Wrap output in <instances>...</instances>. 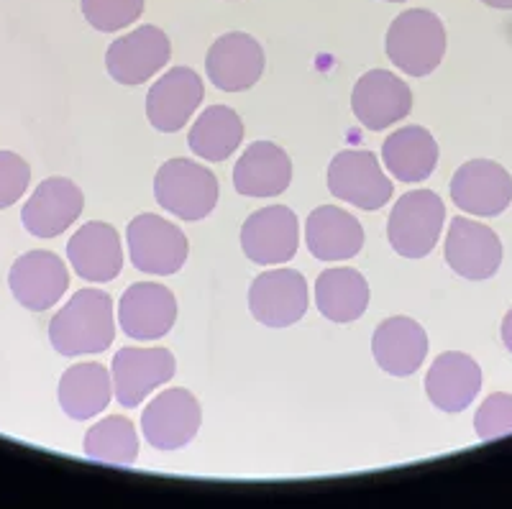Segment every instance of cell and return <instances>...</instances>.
Instances as JSON below:
<instances>
[{"label":"cell","mask_w":512,"mask_h":509,"mask_svg":"<svg viewBox=\"0 0 512 509\" xmlns=\"http://www.w3.org/2000/svg\"><path fill=\"white\" fill-rule=\"evenodd\" d=\"M31 182V167L13 151H0V210L16 205L26 195Z\"/></svg>","instance_id":"1f68e13d"},{"label":"cell","mask_w":512,"mask_h":509,"mask_svg":"<svg viewBox=\"0 0 512 509\" xmlns=\"http://www.w3.org/2000/svg\"><path fill=\"white\" fill-rule=\"evenodd\" d=\"M205 72L223 93H241L254 87L262 77L264 52L254 36L231 31L213 41L205 57Z\"/></svg>","instance_id":"ac0fdd59"},{"label":"cell","mask_w":512,"mask_h":509,"mask_svg":"<svg viewBox=\"0 0 512 509\" xmlns=\"http://www.w3.org/2000/svg\"><path fill=\"white\" fill-rule=\"evenodd\" d=\"M413 108V93L408 82L392 72L372 70L354 85L351 110L369 131H384L408 116Z\"/></svg>","instance_id":"9a60e30c"},{"label":"cell","mask_w":512,"mask_h":509,"mask_svg":"<svg viewBox=\"0 0 512 509\" xmlns=\"http://www.w3.org/2000/svg\"><path fill=\"white\" fill-rule=\"evenodd\" d=\"M249 310L267 328H290L305 318L308 282L295 269L259 274L249 287Z\"/></svg>","instance_id":"ba28073f"},{"label":"cell","mask_w":512,"mask_h":509,"mask_svg":"<svg viewBox=\"0 0 512 509\" xmlns=\"http://www.w3.org/2000/svg\"><path fill=\"white\" fill-rule=\"evenodd\" d=\"M85 456L100 463L128 466L139 456V435L131 420L121 415L105 417L85 433Z\"/></svg>","instance_id":"f1b7e54d"},{"label":"cell","mask_w":512,"mask_h":509,"mask_svg":"<svg viewBox=\"0 0 512 509\" xmlns=\"http://www.w3.org/2000/svg\"><path fill=\"white\" fill-rule=\"evenodd\" d=\"M446 220V205L433 190L402 195L387 220L390 246L405 259H423L436 249Z\"/></svg>","instance_id":"3957f363"},{"label":"cell","mask_w":512,"mask_h":509,"mask_svg":"<svg viewBox=\"0 0 512 509\" xmlns=\"http://www.w3.org/2000/svg\"><path fill=\"white\" fill-rule=\"evenodd\" d=\"M482 382V369L472 356L461 351H446L433 361L431 371L425 376V392L438 410L456 415L477 400Z\"/></svg>","instance_id":"ffe728a7"},{"label":"cell","mask_w":512,"mask_h":509,"mask_svg":"<svg viewBox=\"0 0 512 509\" xmlns=\"http://www.w3.org/2000/svg\"><path fill=\"white\" fill-rule=\"evenodd\" d=\"M484 6L497 8V11H512V0H482Z\"/></svg>","instance_id":"836d02e7"},{"label":"cell","mask_w":512,"mask_h":509,"mask_svg":"<svg viewBox=\"0 0 512 509\" xmlns=\"http://www.w3.org/2000/svg\"><path fill=\"white\" fill-rule=\"evenodd\" d=\"M118 320L128 338L157 341L175 328L177 300L164 284H131L118 305Z\"/></svg>","instance_id":"e0dca14e"},{"label":"cell","mask_w":512,"mask_h":509,"mask_svg":"<svg viewBox=\"0 0 512 509\" xmlns=\"http://www.w3.org/2000/svg\"><path fill=\"white\" fill-rule=\"evenodd\" d=\"M474 430L482 440L512 435V394H489L474 417Z\"/></svg>","instance_id":"4dcf8cb0"},{"label":"cell","mask_w":512,"mask_h":509,"mask_svg":"<svg viewBox=\"0 0 512 509\" xmlns=\"http://www.w3.org/2000/svg\"><path fill=\"white\" fill-rule=\"evenodd\" d=\"M126 238L131 261L139 272L169 277V274L180 272L185 267L187 251H190L187 236L175 223H169L159 215H136L128 223Z\"/></svg>","instance_id":"5b68a950"},{"label":"cell","mask_w":512,"mask_h":509,"mask_svg":"<svg viewBox=\"0 0 512 509\" xmlns=\"http://www.w3.org/2000/svg\"><path fill=\"white\" fill-rule=\"evenodd\" d=\"M154 195L167 213L182 220H203L218 203V180L192 159H169L159 167Z\"/></svg>","instance_id":"277c9868"},{"label":"cell","mask_w":512,"mask_h":509,"mask_svg":"<svg viewBox=\"0 0 512 509\" xmlns=\"http://www.w3.org/2000/svg\"><path fill=\"white\" fill-rule=\"evenodd\" d=\"M292 162L282 146L256 141L241 154L233 169V187L244 197H274L290 187Z\"/></svg>","instance_id":"603a6c76"},{"label":"cell","mask_w":512,"mask_h":509,"mask_svg":"<svg viewBox=\"0 0 512 509\" xmlns=\"http://www.w3.org/2000/svg\"><path fill=\"white\" fill-rule=\"evenodd\" d=\"M111 374L103 364L82 361L70 366L59 382V405L72 420H90L111 405Z\"/></svg>","instance_id":"d4e9b609"},{"label":"cell","mask_w":512,"mask_h":509,"mask_svg":"<svg viewBox=\"0 0 512 509\" xmlns=\"http://www.w3.org/2000/svg\"><path fill=\"white\" fill-rule=\"evenodd\" d=\"M502 241L489 226L472 218H454L446 236V261L454 274L469 282L495 277L502 267Z\"/></svg>","instance_id":"30bf717a"},{"label":"cell","mask_w":512,"mask_h":509,"mask_svg":"<svg viewBox=\"0 0 512 509\" xmlns=\"http://www.w3.org/2000/svg\"><path fill=\"white\" fill-rule=\"evenodd\" d=\"M384 167L400 182L428 180L438 164V144L423 126H405L387 136L382 146Z\"/></svg>","instance_id":"484cf974"},{"label":"cell","mask_w":512,"mask_h":509,"mask_svg":"<svg viewBox=\"0 0 512 509\" xmlns=\"http://www.w3.org/2000/svg\"><path fill=\"white\" fill-rule=\"evenodd\" d=\"M374 361L390 376H410L423 366L428 356V336L413 318L395 315L379 323L372 338Z\"/></svg>","instance_id":"7402d4cb"},{"label":"cell","mask_w":512,"mask_h":509,"mask_svg":"<svg viewBox=\"0 0 512 509\" xmlns=\"http://www.w3.org/2000/svg\"><path fill=\"white\" fill-rule=\"evenodd\" d=\"M315 305L333 323H354L367 313V279L349 267L326 269L315 282Z\"/></svg>","instance_id":"4316f807"},{"label":"cell","mask_w":512,"mask_h":509,"mask_svg":"<svg viewBox=\"0 0 512 509\" xmlns=\"http://www.w3.org/2000/svg\"><path fill=\"white\" fill-rule=\"evenodd\" d=\"M8 287L18 305H24L31 313H44L64 297L70 287V272L52 251H29L18 256L8 272Z\"/></svg>","instance_id":"7c38bea8"},{"label":"cell","mask_w":512,"mask_h":509,"mask_svg":"<svg viewBox=\"0 0 512 509\" xmlns=\"http://www.w3.org/2000/svg\"><path fill=\"white\" fill-rule=\"evenodd\" d=\"M387 3H405V0H387Z\"/></svg>","instance_id":"e575fe53"},{"label":"cell","mask_w":512,"mask_h":509,"mask_svg":"<svg viewBox=\"0 0 512 509\" xmlns=\"http://www.w3.org/2000/svg\"><path fill=\"white\" fill-rule=\"evenodd\" d=\"M203 98L205 87L198 72H192L190 67H175L164 72L146 95V118L157 131L172 134L190 121Z\"/></svg>","instance_id":"d6986e66"},{"label":"cell","mask_w":512,"mask_h":509,"mask_svg":"<svg viewBox=\"0 0 512 509\" xmlns=\"http://www.w3.org/2000/svg\"><path fill=\"white\" fill-rule=\"evenodd\" d=\"M244 141V121L228 105H213L190 128L187 144L192 154L208 159V162H226L233 151Z\"/></svg>","instance_id":"83f0119b"},{"label":"cell","mask_w":512,"mask_h":509,"mask_svg":"<svg viewBox=\"0 0 512 509\" xmlns=\"http://www.w3.org/2000/svg\"><path fill=\"white\" fill-rule=\"evenodd\" d=\"M451 200L466 215L495 218L512 203V177L492 159H472L456 169Z\"/></svg>","instance_id":"9c48e42d"},{"label":"cell","mask_w":512,"mask_h":509,"mask_svg":"<svg viewBox=\"0 0 512 509\" xmlns=\"http://www.w3.org/2000/svg\"><path fill=\"white\" fill-rule=\"evenodd\" d=\"M85 208V195L67 177H49L34 190L21 210V223L36 238H57Z\"/></svg>","instance_id":"2e32d148"},{"label":"cell","mask_w":512,"mask_h":509,"mask_svg":"<svg viewBox=\"0 0 512 509\" xmlns=\"http://www.w3.org/2000/svg\"><path fill=\"white\" fill-rule=\"evenodd\" d=\"M384 47L397 70L410 77H425L443 62L446 29L436 13L413 8L392 21Z\"/></svg>","instance_id":"7a4b0ae2"},{"label":"cell","mask_w":512,"mask_h":509,"mask_svg":"<svg viewBox=\"0 0 512 509\" xmlns=\"http://www.w3.org/2000/svg\"><path fill=\"white\" fill-rule=\"evenodd\" d=\"M67 259L85 282H113L121 274L123 249L116 228L108 223H85L67 243Z\"/></svg>","instance_id":"44dd1931"},{"label":"cell","mask_w":512,"mask_h":509,"mask_svg":"<svg viewBox=\"0 0 512 509\" xmlns=\"http://www.w3.org/2000/svg\"><path fill=\"white\" fill-rule=\"evenodd\" d=\"M177 371L175 356L167 348H121L113 359V392L118 405L139 407L157 387Z\"/></svg>","instance_id":"5bb4252c"},{"label":"cell","mask_w":512,"mask_h":509,"mask_svg":"<svg viewBox=\"0 0 512 509\" xmlns=\"http://www.w3.org/2000/svg\"><path fill=\"white\" fill-rule=\"evenodd\" d=\"M500 336H502V343H505L507 351L512 353V310L505 315V320H502V328H500Z\"/></svg>","instance_id":"d6a6232c"},{"label":"cell","mask_w":512,"mask_h":509,"mask_svg":"<svg viewBox=\"0 0 512 509\" xmlns=\"http://www.w3.org/2000/svg\"><path fill=\"white\" fill-rule=\"evenodd\" d=\"M169 57V36L157 26H141L113 41L105 52V67L108 75L121 85H144L162 70Z\"/></svg>","instance_id":"4fadbf2b"},{"label":"cell","mask_w":512,"mask_h":509,"mask_svg":"<svg viewBox=\"0 0 512 509\" xmlns=\"http://www.w3.org/2000/svg\"><path fill=\"white\" fill-rule=\"evenodd\" d=\"M82 13L95 31L111 34L134 24L144 13V0H82Z\"/></svg>","instance_id":"f546056e"},{"label":"cell","mask_w":512,"mask_h":509,"mask_svg":"<svg viewBox=\"0 0 512 509\" xmlns=\"http://www.w3.org/2000/svg\"><path fill=\"white\" fill-rule=\"evenodd\" d=\"M305 241H308L310 254L320 261L354 259L364 246V228L346 210L320 205L308 215Z\"/></svg>","instance_id":"cb8c5ba5"},{"label":"cell","mask_w":512,"mask_h":509,"mask_svg":"<svg viewBox=\"0 0 512 509\" xmlns=\"http://www.w3.org/2000/svg\"><path fill=\"white\" fill-rule=\"evenodd\" d=\"M116 338L113 300L100 290L75 292L49 323V343L62 356H93Z\"/></svg>","instance_id":"6da1fadb"},{"label":"cell","mask_w":512,"mask_h":509,"mask_svg":"<svg viewBox=\"0 0 512 509\" xmlns=\"http://www.w3.org/2000/svg\"><path fill=\"white\" fill-rule=\"evenodd\" d=\"M328 190L361 210H379L390 203L395 187L372 151L346 149L338 151L328 167Z\"/></svg>","instance_id":"8992f818"},{"label":"cell","mask_w":512,"mask_h":509,"mask_svg":"<svg viewBox=\"0 0 512 509\" xmlns=\"http://www.w3.org/2000/svg\"><path fill=\"white\" fill-rule=\"evenodd\" d=\"M200 423L203 410L198 397L187 389H167L144 410L141 430L149 446L157 451H177L198 435Z\"/></svg>","instance_id":"52a82bcc"},{"label":"cell","mask_w":512,"mask_h":509,"mask_svg":"<svg viewBox=\"0 0 512 509\" xmlns=\"http://www.w3.org/2000/svg\"><path fill=\"white\" fill-rule=\"evenodd\" d=\"M300 223L285 205H272L251 213L241 228V249L254 264L277 267L297 254Z\"/></svg>","instance_id":"8fae6325"}]
</instances>
